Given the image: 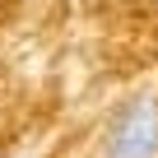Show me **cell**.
I'll list each match as a JSON object with an SVG mask.
<instances>
[{
	"instance_id": "6da1fadb",
	"label": "cell",
	"mask_w": 158,
	"mask_h": 158,
	"mask_svg": "<svg viewBox=\"0 0 158 158\" xmlns=\"http://www.w3.org/2000/svg\"><path fill=\"white\" fill-rule=\"evenodd\" d=\"M102 158H158V93H130L102 126Z\"/></svg>"
}]
</instances>
